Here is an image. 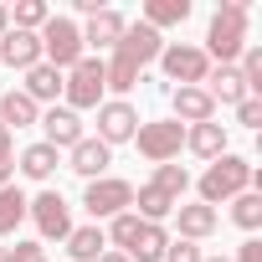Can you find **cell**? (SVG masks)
<instances>
[{
  "mask_svg": "<svg viewBox=\"0 0 262 262\" xmlns=\"http://www.w3.org/2000/svg\"><path fill=\"white\" fill-rule=\"evenodd\" d=\"M247 11H252V0H221V11L211 16L201 52L216 57V67H236V57L247 47Z\"/></svg>",
  "mask_w": 262,
  "mask_h": 262,
  "instance_id": "1",
  "label": "cell"
},
{
  "mask_svg": "<svg viewBox=\"0 0 262 262\" xmlns=\"http://www.w3.org/2000/svg\"><path fill=\"white\" fill-rule=\"evenodd\" d=\"M242 190H252V160H242V155H221V160H211L206 165V175H201V206H221V201H236Z\"/></svg>",
  "mask_w": 262,
  "mask_h": 262,
  "instance_id": "2",
  "label": "cell"
},
{
  "mask_svg": "<svg viewBox=\"0 0 262 262\" xmlns=\"http://www.w3.org/2000/svg\"><path fill=\"white\" fill-rule=\"evenodd\" d=\"M36 36H41V62H47V67H57V72H67V67H77V62L88 57L82 31H77L67 16H52Z\"/></svg>",
  "mask_w": 262,
  "mask_h": 262,
  "instance_id": "3",
  "label": "cell"
},
{
  "mask_svg": "<svg viewBox=\"0 0 262 262\" xmlns=\"http://www.w3.org/2000/svg\"><path fill=\"white\" fill-rule=\"evenodd\" d=\"M103 57H82L77 67H67L62 72V108H72V113H82V108H98L103 103Z\"/></svg>",
  "mask_w": 262,
  "mask_h": 262,
  "instance_id": "4",
  "label": "cell"
},
{
  "mask_svg": "<svg viewBox=\"0 0 262 262\" xmlns=\"http://www.w3.org/2000/svg\"><path fill=\"white\" fill-rule=\"evenodd\" d=\"M134 144H139V155H144V160L170 165V160L185 149V123H175V118H149V123H139V128H134Z\"/></svg>",
  "mask_w": 262,
  "mask_h": 262,
  "instance_id": "5",
  "label": "cell"
},
{
  "mask_svg": "<svg viewBox=\"0 0 262 262\" xmlns=\"http://www.w3.org/2000/svg\"><path fill=\"white\" fill-rule=\"evenodd\" d=\"M82 206H88L93 226H98V221H113V216H123L128 206H134V185H128V180H118V175L88 180V195H82Z\"/></svg>",
  "mask_w": 262,
  "mask_h": 262,
  "instance_id": "6",
  "label": "cell"
},
{
  "mask_svg": "<svg viewBox=\"0 0 262 262\" xmlns=\"http://www.w3.org/2000/svg\"><path fill=\"white\" fill-rule=\"evenodd\" d=\"M160 67H165L170 82H180V88H201L206 72H211V57H206L201 47H190V41H170V47L160 52Z\"/></svg>",
  "mask_w": 262,
  "mask_h": 262,
  "instance_id": "7",
  "label": "cell"
},
{
  "mask_svg": "<svg viewBox=\"0 0 262 262\" xmlns=\"http://www.w3.org/2000/svg\"><path fill=\"white\" fill-rule=\"evenodd\" d=\"M26 216L36 221L41 242H67V231H72V206L62 201V190H41V195L26 206Z\"/></svg>",
  "mask_w": 262,
  "mask_h": 262,
  "instance_id": "8",
  "label": "cell"
},
{
  "mask_svg": "<svg viewBox=\"0 0 262 262\" xmlns=\"http://www.w3.org/2000/svg\"><path fill=\"white\" fill-rule=\"evenodd\" d=\"M139 123H144V118H139L134 108H128L123 98H113V103H98V139H103L108 149H113V144H128Z\"/></svg>",
  "mask_w": 262,
  "mask_h": 262,
  "instance_id": "9",
  "label": "cell"
},
{
  "mask_svg": "<svg viewBox=\"0 0 262 262\" xmlns=\"http://www.w3.org/2000/svg\"><path fill=\"white\" fill-rule=\"evenodd\" d=\"M113 52H118V57H128L134 67H149V62H160L165 41H160V31H155V26L134 21V26H123V36H118V47H113Z\"/></svg>",
  "mask_w": 262,
  "mask_h": 262,
  "instance_id": "10",
  "label": "cell"
},
{
  "mask_svg": "<svg viewBox=\"0 0 262 262\" xmlns=\"http://www.w3.org/2000/svg\"><path fill=\"white\" fill-rule=\"evenodd\" d=\"M108 165H113V149H108L103 139H88V134H82V139L67 149V170L82 175V180H103Z\"/></svg>",
  "mask_w": 262,
  "mask_h": 262,
  "instance_id": "11",
  "label": "cell"
},
{
  "mask_svg": "<svg viewBox=\"0 0 262 262\" xmlns=\"http://www.w3.org/2000/svg\"><path fill=\"white\" fill-rule=\"evenodd\" d=\"M41 62V36L36 31H6L0 36V67H16V72H31Z\"/></svg>",
  "mask_w": 262,
  "mask_h": 262,
  "instance_id": "12",
  "label": "cell"
},
{
  "mask_svg": "<svg viewBox=\"0 0 262 262\" xmlns=\"http://www.w3.org/2000/svg\"><path fill=\"white\" fill-rule=\"evenodd\" d=\"M36 123L47 128V139H41V144H52L57 155H62V149H72V144L82 139V118H77L72 108H47Z\"/></svg>",
  "mask_w": 262,
  "mask_h": 262,
  "instance_id": "13",
  "label": "cell"
},
{
  "mask_svg": "<svg viewBox=\"0 0 262 262\" xmlns=\"http://www.w3.org/2000/svg\"><path fill=\"white\" fill-rule=\"evenodd\" d=\"M170 108H175V123H211L216 118V103H211L206 88H175Z\"/></svg>",
  "mask_w": 262,
  "mask_h": 262,
  "instance_id": "14",
  "label": "cell"
},
{
  "mask_svg": "<svg viewBox=\"0 0 262 262\" xmlns=\"http://www.w3.org/2000/svg\"><path fill=\"white\" fill-rule=\"evenodd\" d=\"M123 26H128V21H123L118 11H108V6H103L98 16H88V31H82V47H98V52H113V47H118V36H123Z\"/></svg>",
  "mask_w": 262,
  "mask_h": 262,
  "instance_id": "15",
  "label": "cell"
},
{
  "mask_svg": "<svg viewBox=\"0 0 262 262\" xmlns=\"http://www.w3.org/2000/svg\"><path fill=\"white\" fill-rule=\"evenodd\" d=\"M185 149L190 155H201V160H221L226 155V128L211 118V123H190L185 128Z\"/></svg>",
  "mask_w": 262,
  "mask_h": 262,
  "instance_id": "16",
  "label": "cell"
},
{
  "mask_svg": "<svg viewBox=\"0 0 262 262\" xmlns=\"http://www.w3.org/2000/svg\"><path fill=\"white\" fill-rule=\"evenodd\" d=\"M21 93H26L36 108H41V103H52V108H57V93H62V72H57V67H47V62H36V67L26 72Z\"/></svg>",
  "mask_w": 262,
  "mask_h": 262,
  "instance_id": "17",
  "label": "cell"
},
{
  "mask_svg": "<svg viewBox=\"0 0 262 262\" xmlns=\"http://www.w3.org/2000/svg\"><path fill=\"white\" fill-rule=\"evenodd\" d=\"M206 93H211V103H231V108H236L242 98H252L236 67H211V72H206Z\"/></svg>",
  "mask_w": 262,
  "mask_h": 262,
  "instance_id": "18",
  "label": "cell"
},
{
  "mask_svg": "<svg viewBox=\"0 0 262 262\" xmlns=\"http://www.w3.org/2000/svg\"><path fill=\"white\" fill-rule=\"evenodd\" d=\"M57 165H62V155H57L52 144H26V149H21V160H16V170H21L26 180H52V175H57Z\"/></svg>",
  "mask_w": 262,
  "mask_h": 262,
  "instance_id": "19",
  "label": "cell"
},
{
  "mask_svg": "<svg viewBox=\"0 0 262 262\" xmlns=\"http://www.w3.org/2000/svg\"><path fill=\"white\" fill-rule=\"evenodd\" d=\"M175 221H180V242H206L216 231V211L211 206H175Z\"/></svg>",
  "mask_w": 262,
  "mask_h": 262,
  "instance_id": "20",
  "label": "cell"
},
{
  "mask_svg": "<svg viewBox=\"0 0 262 262\" xmlns=\"http://www.w3.org/2000/svg\"><path fill=\"white\" fill-rule=\"evenodd\" d=\"M103 252H108L103 226H72V231H67V257H72V262H98Z\"/></svg>",
  "mask_w": 262,
  "mask_h": 262,
  "instance_id": "21",
  "label": "cell"
},
{
  "mask_svg": "<svg viewBox=\"0 0 262 262\" xmlns=\"http://www.w3.org/2000/svg\"><path fill=\"white\" fill-rule=\"evenodd\" d=\"M165 247H170V231L144 221V226H139V236H134V247H128L123 257H128V262H165Z\"/></svg>",
  "mask_w": 262,
  "mask_h": 262,
  "instance_id": "22",
  "label": "cell"
},
{
  "mask_svg": "<svg viewBox=\"0 0 262 262\" xmlns=\"http://www.w3.org/2000/svg\"><path fill=\"white\" fill-rule=\"evenodd\" d=\"M36 118H41V108H36L21 88H11L6 98H0V123H6V128H31Z\"/></svg>",
  "mask_w": 262,
  "mask_h": 262,
  "instance_id": "23",
  "label": "cell"
},
{
  "mask_svg": "<svg viewBox=\"0 0 262 262\" xmlns=\"http://www.w3.org/2000/svg\"><path fill=\"white\" fill-rule=\"evenodd\" d=\"M134 206H139L134 216L149 221V226H160L165 216H175V201H170L165 190H155V185H139V190H134Z\"/></svg>",
  "mask_w": 262,
  "mask_h": 262,
  "instance_id": "24",
  "label": "cell"
},
{
  "mask_svg": "<svg viewBox=\"0 0 262 262\" xmlns=\"http://www.w3.org/2000/svg\"><path fill=\"white\" fill-rule=\"evenodd\" d=\"M190 21V0H144V26H185Z\"/></svg>",
  "mask_w": 262,
  "mask_h": 262,
  "instance_id": "25",
  "label": "cell"
},
{
  "mask_svg": "<svg viewBox=\"0 0 262 262\" xmlns=\"http://www.w3.org/2000/svg\"><path fill=\"white\" fill-rule=\"evenodd\" d=\"M149 185H155V190H165V195L180 206V195L190 190V175H185V165H175V160H170V165H155V180H149Z\"/></svg>",
  "mask_w": 262,
  "mask_h": 262,
  "instance_id": "26",
  "label": "cell"
},
{
  "mask_svg": "<svg viewBox=\"0 0 262 262\" xmlns=\"http://www.w3.org/2000/svg\"><path fill=\"white\" fill-rule=\"evenodd\" d=\"M26 206H31V201H26L16 185H6V190H0V236H11V231L26 221Z\"/></svg>",
  "mask_w": 262,
  "mask_h": 262,
  "instance_id": "27",
  "label": "cell"
},
{
  "mask_svg": "<svg viewBox=\"0 0 262 262\" xmlns=\"http://www.w3.org/2000/svg\"><path fill=\"white\" fill-rule=\"evenodd\" d=\"M134 82H139V67L128 62V57H118V52H113V57L103 62V88H113V93H128Z\"/></svg>",
  "mask_w": 262,
  "mask_h": 262,
  "instance_id": "28",
  "label": "cell"
},
{
  "mask_svg": "<svg viewBox=\"0 0 262 262\" xmlns=\"http://www.w3.org/2000/svg\"><path fill=\"white\" fill-rule=\"evenodd\" d=\"M231 221H236L242 231H257V226H262V195H257V190H242V195L231 201Z\"/></svg>",
  "mask_w": 262,
  "mask_h": 262,
  "instance_id": "29",
  "label": "cell"
},
{
  "mask_svg": "<svg viewBox=\"0 0 262 262\" xmlns=\"http://www.w3.org/2000/svg\"><path fill=\"white\" fill-rule=\"evenodd\" d=\"M139 226H144V221H139L134 211H123V216H113V221H108V231H103V236L113 242V252H128V247H134V236H139Z\"/></svg>",
  "mask_w": 262,
  "mask_h": 262,
  "instance_id": "30",
  "label": "cell"
},
{
  "mask_svg": "<svg viewBox=\"0 0 262 262\" xmlns=\"http://www.w3.org/2000/svg\"><path fill=\"white\" fill-rule=\"evenodd\" d=\"M52 21V11H47V0H21V6L11 11V26L16 31H41Z\"/></svg>",
  "mask_w": 262,
  "mask_h": 262,
  "instance_id": "31",
  "label": "cell"
},
{
  "mask_svg": "<svg viewBox=\"0 0 262 262\" xmlns=\"http://www.w3.org/2000/svg\"><path fill=\"white\" fill-rule=\"evenodd\" d=\"M165 262H206V252L195 242H170L165 247Z\"/></svg>",
  "mask_w": 262,
  "mask_h": 262,
  "instance_id": "32",
  "label": "cell"
},
{
  "mask_svg": "<svg viewBox=\"0 0 262 262\" xmlns=\"http://www.w3.org/2000/svg\"><path fill=\"white\" fill-rule=\"evenodd\" d=\"M236 123L262 128V98H242V103H236Z\"/></svg>",
  "mask_w": 262,
  "mask_h": 262,
  "instance_id": "33",
  "label": "cell"
},
{
  "mask_svg": "<svg viewBox=\"0 0 262 262\" xmlns=\"http://www.w3.org/2000/svg\"><path fill=\"white\" fill-rule=\"evenodd\" d=\"M11 262H47V247L41 242H16L11 247Z\"/></svg>",
  "mask_w": 262,
  "mask_h": 262,
  "instance_id": "34",
  "label": "cell"
},
{
  "mask_svg": "<svg viewBox=\"0 0 262 262\" xmlns=\"http://www.w3.org/2000/svg\"><path fill=\"white\" fill-rule=\"evenodd\" d=\"M6 185H16V149L11 144L0 149V190H6Z\"/></svg>",
  "mask_w": 262,
  "mask_h": 262,
  "instance_id": "35",
  "label": "cell"
},
{
  "mask_svg": "<svg viewBox=\"0 0 262 262\" xmlns=\"http://www.w3.org/2000/svg\"><path fill=\"white\" fill-rule=\"evenodd\" d=\"M231 262H262V242H257V236H247V242L236 247V257H231Z\"/></svg>",
  "mask_w": 262,
  "mask_h": 262,
  "instance_id": "36",
  "label": "cell"
},
{
  "mask_svg": "<svg viewBox=\"0 0 262 262\" xmlns=\"http://www.w3.org/2000/svg\"><path fill=\"white\" fill-rule=\"evenodd\" d=\"M6 31H11V11H6V6H0V36H6Z\"/></svg>",
  "mask_w": 262,
  "mask_h": 262,
  "instance_id": "37",
  "label": "cell"
},
{
  "mask_svg": "<svg viewBox=\"0 0 262 262\" xmlns=\"http://www.w3.org/2000/svg\"><path fill=\"white\" fill-rule=\"evenodd\" d=\"M98 262H128V257H123V252H103Z\"/></svg>",
  "mask_w": 262,
  "mask_h": 262,
  "instance_id": "38",
  "label": "cell"
},
{
  "mask_svg": "<svg viewBox=\"0 0 262 262\" xmlns=\"http://www.w3.org/2000/svg\"><path fill=\"white\" fill-rule=\"evenodd\" d=\"M6 144H11V128H6V123H0V149H6Z\"/></svg>",
  "mask_w": 262,
  "mask_h": 262,
  "instance_id": "39",
  "label": "cell"
},
{
  "mask_svg": "<svg viewBox=\"0 0 262 262\" xmlns=\"http://www.w3.org/2000/svg\"><path fill=\"white\" fill-rule=\"evenodd\" d=\"M0 262H11V247H6V242H0Z\"/></svg>",
  "mask_w": 262,
  "mask_h": 262,
  "instance_id": "40",
  "label": "cell"
},
{
  "mask_svg": "<svg viewBox=\"0 0 262 262\" xmlns=\"http://www.w3.org/2000/svg\"><path fill=\"white\" fill-rule=\"evenodd\" d=\"M206 262H231V257H206Z\"/></svg>",
  "mask_w": 262,
  "mask_h": 262,
  "instance_id": "41",
  "label": "cell"
}]
</instances>
